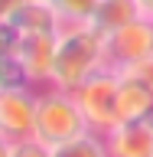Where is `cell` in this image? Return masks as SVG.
Segmentation results:
<instances>
[{"instance_id":"cell-8","label":"cell","mask_w":153,"mask_h":157,"mask_svg":"<svg viewBox=\"0 0 153 157\" xmlns=\"http://www.w3.org/2000/svg\"><path fill=\"white\" fill-rule=\"evenodd\" d=\"M117 115H121V121H150V115H153V92L134 72H121V82H117Z\"/></svg>"},{"instance_id":"cell-13","label":"cell","mask_w":153,"mask_h":157,"mask_svg":"<svg viewBox=\"0 0 153 157\" xmlns=\"http://www.w3.org/2000/svg\"><path fill=\"white\" fill-rule=\"evenodd\" d=\"M20 85H29L26 82V72L23 66L16 62V56H0V88H20Z\"/></svg>"},{"instance_id":"cell-19","label":"cell","mask_w":153,"mask_h":157,"mask_svg":"<svg viewBox=\"0 0 153 157\" xmlns=\"http://www.w3.org/2000/svg\"><path fill=\"white\" fill-rule=\"evenodd\" d=\"M0 157H10V141H3V137H0Z\"/></svg>"},{"instance_id":"cell-18","label":"cell","mask_w":153,"mask_h":157,"mask_svg":"<svg viewBox=\"0 0 153 157\" xmlns=\"http://www.w3.org/2000/svg\"><path fill=\"white\" fill-rule=\"evenodd\" d=\"M137 7H140V17L153 20V0H137Z\"/></svg>"},{"instance_id":"cell-5","label":"cell","mask_w":153,"mask_h":157,"mask_svg":"<svg viewBox=\"0 0 153 157\" xmlns=\"http://www.w3.org/2000/svg\"><path fill=\"white\" fill-rule=\"evenodd\" d=\"M56 43L59 33H16L13 56L26 72V82L33 88H46L52 82V66H56Z\"/></svg>"},{"instance_id":"cell-14","label":"cell","mask_w":153,"mask_h":157,"mask_svg":"<svg viewBox=\"0 0 153 157\" xmlns=\"http://www.w3.org/2000/svg\"><path fill=\"white\" fill-rule=\"evenodd\" d=\"M10 157H52V147L42 144V141L33 134V137L10 141Z\"/></svg>"},{"instance_id":"cell-12","label":"cell","mask_w":153,"mask_h":157,"mask_svg":"<svg viewBox=\"0 0 153 157\" xmlns=\"http://www.w3.org/2000/svg\"><path fill=\"white\" fill-rule=\"evenodd\" d=\"M46 3L56 10L62 26H72V23H91L101 0H46Z\"/></svg>"},{"instance_id":"cell-9","label":"cell","mask_w":153,"mask_h":157,"mask_svg":"<svg viewBox=\"0 0 153 157\" xmlns=\"http://www.w3.org/2000/svg\"><path fill=\"white\" fill-rule=\"evenodd\" d=\"M10 26L16 33H62V20L46 0H29L10 17Z\"/></svg>"},{"instance_id":"cell-17","label":"cell","mask_w":153,"mask_h":157,"mask_svg":"<svg viewBox=\"0 0 153 157\" xmlns=\"http://www.w3.org/2000/svg\"><path fill=\"white\" fill-rule=\"evenodd\" d=\"M23 3H29V0H0V23H10V17H13Z\"/></svg>"},{"instance_id":"cell-16","label":"cell","mask_w":153,"mask_h":157,"mask_svg":"<svg viewBox=\"0 0 153 157\" xmlns=\"http://www.w3.org/2000/svg\"><path fill=\"white\" fill-rule=\"evenodd\" d=\"M130 72H134V75H137V78H140V82H144V85L153 92V56H150V59H144V62H140L137 69H130Z\"/></svg>"},{"instance_id":"cell-15","label":"cell","mask_w":153,"mask_h":157,"mask_svg":"<svg viewBox=\"0 0 153 157\" xmlns=\"http://www.w3.org/2000/svg\"><path fill=\"white\" fill-rule=\"evenodd\" d=\"M13 43H16V29L10 23H0V56H10L13 52Z\"/></svg>"},{"instance_id":"cell-10","label":"cell","mask_w":153,"mask_h":157,"mask_svg":"<svg viewBox=\"0 0 153 157\" xmlns=\"http://www.w3.org/2000/svg\"><path fill=\"white\" fill-rule=\"evenodd\" d=\"M137 17H140L137 0H101L98 10H95V17H91V26L98 33H114V29L134 23Z\"/></svg>"},{"instance_id":"cell-7","label":"cell","mask_w":153,"mask_h":157,"mask_svg":"<svg viewBox=\"0 0 153 157\" xmlns=\"http://www.w3.org/2000/svg\"><path fill=\"white\" fill-rule=\"evenodd\" d=\"M111 157H153V124L150 121H121L104 134Z\"/></svg>"},{"instance_id":"cell-6","label":"cell","mask_w":153,"mask_h":157,"mask_svg":"<svg viewBox=\"0 0 153 157\" xmlns=\"http://www.w3.org/2000/svg\"><path fill=\"white\" fill-rule=\"evenodd\" d=\"M36 95L39 88L33 85L0 88V137L3 141L33 137V131H36Z\"/></svg>"},{"instance_id":"cell-2","label":"cell","mask_w":153,"mask_h":157,"mask_svg":"<svg viewBox=\"0 0 153 157\" xmlns=\"http://www.w3.org/2000/svg\"><path fill=\"white\" fill-rule=\"evenodd\" d=\"M91 131L82 115V108L75 101V92H65V88H56V85H46L39 88L36 95V131L33 134L49 147H59L72 141V137Z\"/></svg>"},{"instance_id":"cell-3","label":"cell","mask_w":153,"mask_h":157,"mask_svg":"<svg viewBox=\"0 0 153 157\" xmlns=\"http://www.w3.org/2000/svg\"><path fill=\"white\" fill-rule=\"evenodd\" d=\"M117 82H121V72L101 69V72H95L88 82H82L75 88V101H78L88 128L95 134H107L111 128L121 124V115H117Z\"/></svg>"},{"instance_id":"cell-1","label":"cell","mask_w":153,"mask_h":157,"mask_svg":"<svg viewBox=\"0 0 153 157\" xmlns=\"http://www.w3.org/2000/svg\"><path fill=\"white\" fill-rule=\"evenodd\" d=\"M107 69L104 52V33H98L91 23H72L62 26L56 43V66H52V82L49 85L75 92L82 82Z\"/></svg>"},{"instance_id":"cell-20","label":"cell","mask_w":153,"mask_h":157,"mask_svg":"<svg viewBox=\"0 0 153 157\" xmlns=\"http://www.w3.org/2000/svg\"><path fill=\"white\" fill-rule=\"evenodd\" d=\"M150 124H153V115H150Z\"/></svg>"},{"instance_id":"cell-4","label":"cell","mask_w":153,"mask_h":157,"mask_svg":"<svg viewBox=\"0 0 153 157\" xmlns=\"http://www.w3.org/2000/svg\"><path fill=\"white\" fill-rule=\"evenodd\" d=\"M104 52H107V69L114 72H130L144 59L153 56V20L137 17L134 23L104 33Z\"/></svg>"},{"instance_id":"cell-11","label":"cell","mask_w":153,"mask_h":157,"mask_svg":"<svg viewBox=\"0 0 153 157\" xmlns=\"http://www.w3.org/2000/svg\"><path fill=\"white\" fill-rule=\"evenodd\" d=\"M52 157H111L104 144V134H95V131H85V134L72 137L65 144L52 147Z\"/></svg>"}]
</instances>
